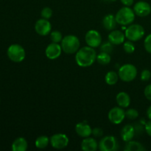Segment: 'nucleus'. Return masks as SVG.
<instances>
[{
	"instance_id": "3",
	"label": "nucleus",
	"mask_w": 151,
	"mask_h": 151,
	"mask_svg": "<svg viewBox=\"0 0 151 151\" xmlns=\"http://www.w3.org/2000/svg\"><path fill=\"white\" fill-rule=\"evenodd\" d=\"M135 15L134 10L125 6L118 10L115 15V18L117 24L122 26H126L131 24L134 22Z\"/></svg>"
},
{
	"instance_id": "16",
	"label": "nucleus",
	"mask_w": 151,
	"mask_h": 151,
	"mask_svg": "<svg viewBox=\"0 0 151 151\" xmlns=\"http://www.w3.org/2000/svg\"><path fill=\"white\" fill-rule=\"evenodd\" d=\"M125 35L120 30H112L108 36V39L114 45H120L125 41Z\"/></svg>"
},
{
	"instance_id": "27",
	"label": "nucleus",
	"mask_w": 151,
	"mask_h": 151,
	"mask_svg": "<svg viewBox=\"0 0 151 151\" xmlns=\"http://www.w3.org/2000/svg\"><path fill=\"white\" fill-rule=\"evenodd\" d=\"M139 116L138 111L134 109H129L125 111V117L131 120H134Z\"/></svg>"
},
{
	"instance_id": "21",
	"label": "nucleus",
	"mask_w": 151,
	"mask_h": 151,
	"mask_svg": "<svg viewBox=\"0 0 151 151\" xmlns=\"http://www.w3.org/2000/svg\"><path fill=\"white\" fill-rule=\"evenodd\" d=\"M124 150L125 151H144L146 149L145 148L142 144H141L139 142L131 140L129 142H127Z\"/></svg>"
},
{
	"instance_id": "8",
	"label": "nucleus",
	"mask_w": 151,
	"mask_h": 151,
	"mask_svg": "<svg viewBox=\"0 0 151 151\" xmlns=\"http://www.w3.org/2000/svg\"><path fill=\"white\" fill-rule=\"evenodd\" d=\"M69 139L64 134H55L50 137V144L55 149L61 150L67 147Z\"/></svg>"
},
{
	"instance_id": "24",
	"label": "nucleus",
	"mask_w": 151,
	"mask_h": 151,
	"mask_svg": "<svg viewBox=\"0 0 151 151\" xmlns=\"http://www.w3.org/2000/svg\"><path fill=\"white\" fill-rule=\"evenodd\" d=\"M96 60L101 65H108L110 63L111 60V57L109 53L100 52L98 55H97Z\"/></svg>"
},
{
	"instance_id": "28",
	"label": "nucleus",
	"mask_w": 151,
	"mask_h": 151,
	"mask_svg": "<svg viewBox=\"0 0 151 151\" xmlns=\"http://www.w3.org/2000/svg\"><path fill=\"white\" fill-rule=\"evenodd\" d=\"M123 49L125 52L128 53V54H131L135 51V46H134L133 41L128 40V41L124 42Z\"/></svg>"
},
{
	"instance_id": "11",
	"label": "nucleus",
	"mask_w": 151,
	"mask_h": 151,
	"mask_svg": "<svg viewBox=\"0 0 151 151\" xmlns=\"http://www.w3.org/2000/svg\"><path fill=\"white\" fill-rule=\"evenodd\" d=\"M35 30L37 34L45 36L52 32V24L48 19H40L35 22Z\"/></svg>"
},
{
	"instance_id": "37",
	"label": "nucleus",
	"mask_w": 151,
	"mask_h": 151,
	"mask_svg": "<svg viewBox=\"0 0 151 151\" xmlns=\"http://www.w3.org/2000/svg\"><path fill=\"white\" fill-rule=\"evenodd\" d=\"M106 1H116V0H106Z\"/></svg>"
},
{
	"instance_id": "7",
	"label": "nucleus",
	"mask_w": 151,
	"mask_h": 151,
	"mask_svg": "<svg viewBox=\"0 0 151 151\" xmlns=\"http://www.w3.org/2000/svg\"><path fill=\"white\" fill-rule=\"evenodd\" d=\"M98 148L101 151H116L119 148V144L116 137L106 136L100 139L98 143Z\"/></svg>"
},
{
	"instance_id": "25",
	"label": "nucleus",
	"mask_w": 151,
	"mask_h": 151,
	"mask_svg": "<svg viewBox=\"0 0 151 151\" xmlns=\"http://www.w3.org/2000/svg\"><path fill=\"white\" fill-rule=\"evenodd\" d=\"M63 35L58 30L52 31L50 32V39L53 43H60L63 39Z\"/></svg>"
},
{
	"instance_id": "6",
	"label": "nucleus",
	"mask_w": 151,
	"mask_h": 151,
	"mask_svg": "<svg viewBox=\"0 0 151 151\" xmlns=\"http://www.w3.org/2000/svg\"><path fill=\"white\" fill-rule=\"evenodd\" d=\"M145 31L144 27L142 25L139 24H130L129 27L125 30V38L129 41H138L141 38H143L145 35Z\"/></svg>"
},
{
	"instance_id": "34",
	"label": "nucleus",
	"mask_w": 151,
	"mask_h": 151,
	"mask_svg": "<svg viewBox=\"0 0 151 151\" xmlns=\"http://www.w3.org/2000/svg\"><path fill=\"white\" fill-rule=\"evenodd\" d=\"M145 130L146 133L147 134V135L151 137V119L150 121L145 123Z\"/></svg>"
},
{
	"instance_id": "18",
	"label": "nucleus",
	"mask_w": 151,
	"mask_h": 151,
	"mask_svg": "<svg viewBox=\"0 0 151 151\" xmlns=\"http://www.w3.org/2000/svg\"><path fill=\"white\" fill-rule=\"evenodd\" d=\"M103 26L106 30L112 31L116 28V18L115 16L113 14H108L104 16L103 19Z\"/></svg>"
},
{
	"instance_id": "14",
	"label": "nucleus",
	"mask_w": 151,
	"mask_h": 151,
	"mask_svg": "<svg viewBox=\"0 0 151 151\" xmlns=\"http://www.w3.org/2000/svg\"><path fill=\"white\" fill-rule=\"evenodd\" d=\"M75 131L79 137L86 138L91 135L92 129L86 122H81L75 125Z\"/></svg>"
},
{
	"instance_id": "12",
	"label": "nucleus",
	"mask_w": 151,
	"mask_h": 151,
	"mask_svg": "<svg viewBox=\"0 0 151 151\" xmlns=\"http://www.w3.org/2000/svg\"><path fill=\"white\" fill-rule=\"evenodd\" d=\"M63 51L61 45H59L58 43H51L47 47L45 50V55L47 58L50 60H55L60 57L61 52Z\"/></svg>"
},
{
	"instance_id": "5",
	"label": "nucleus",
	"mask_w": 151,
	"mask_h": 151,
	"mask_svg": "<svg viewBox=\"0 0 151 151\" xmlns=\"http://www.w3.org/2000/svg\"><path fill=\"white\" fill-rule=\"evenodd\" d=\"M9 59L15 63H20L23 61L26 56L24 49L20 44H14L8 47L7 51Z\"/></svg>"
},
{
	"instance_id": "10",
	"label": "nucleus",
	"mask_w": 151,
	"mask_h": 151,
	"mask_svg": "<svg viewBox=\"0 0 151 151\" xmlns=\"http://www.w3.org/2000/svg\"><path fill=\"white\" fill-rule=\"evenodd\" d=\"M85 41L87 45L92 48L100 47L102 43V36L98 31L91 29L88 31L85 35Z\"/></svg>"
},
{
	"instance_id": "35",
	"label": "nucleus",
	"mask_w": 151,
	"mask_h": 151,
	"mask_svg": "<svg viewBox=\"0 0 151 151\" xmlns=\"http://www.w3.org/2000/svg\"><path fill=\"white\" fill-rule=\"evenodd\" d=\"M120 1L125 6L130 7V6H131L134 4V0H120Z\"/></svg>"
},
{
	"instance_id": "17",
	"label": "nucleus",
	"mask_w": 151,
	"mask_h": 151,
	"mask_svg": "<svg viewBox=\"0 0 151 151\" xmlns=\"http://www.w3.org/2000/svg\"><path fill=\"white\" fill-rule=\"evenodd\" d=\"M81 149L84 151H95L98 149V143L94 139L86 137L81 142Z\"/></svg>"
},
{
	"instance_id": "23",
	"label": "nucleus",
	"mask_w": 151,
	"mask_h": 151,
	"mask_svg": "<svg viewBox=\"0 0 151 151\" xmlns=\"http://www.w3.org/2000/svg\"><path fill=\"white\" fill-rule=\"evenodd\" d=\"M50 142V139L47 136H40L35 139V145L38 149H44L48 146Z\"/></svg>"
},
{
	"instance_id": "20",
	"label": "nucleus",
	"mask_w": 151,
	"mask_h": 151,
	"mask_svg": "<svg viewBox=\"0 0 151 151\" xmlns=\"http://www.w3.org/2000/svg\"><path fill=\"white\" fill-rule=\"evenodd\" d=\"M27 147V141L24 137H18L12 144V150L13 151H25Z\"/></svg>"
},
{
	"instance_id": "31",
	"label": "nucleus",
	"mask_w": 151,
	"mask_h": 151,
	"mask_svg": "<svg viewBox=\"0 0 151 151\" xmlns=\"http://www.w3.org/2000/svg\"><path fill=\"white\" fill-rule=\"evenodd\" d=\"M141 80L142 81H148L151 78V72L148 69H144L141 73Z\"/></svg>"
},
{
	"instance_id": "36",
	"label": "nucleus",
	"mask_w": 151,
	"mask_h": 151,
	"mask_svg": "<svg viewBox=\"0 0 151 151\" xmlns=\"http://www.w3.org/2000/svg\"><path fill=\"white\" fill-rule=\"evenodd\" d=\"M147 116L149 119H151V106H149V108L147 110Z\"/></svg>"
},
{
	"instance_id": "1",
	"label": "nucleus",
	"mask_w": 151,
	"mask_h": 151,
	"mask_svg": "<svg viewBox=\"0 0 151 151\" xmlns=\"http://www.w3.org/2000/svg\"><path fill=\"white\" fill-rule=\"evenodd\" d=\"M97 59V53L94 48L86 46L79 49L75 55V61L81 67H88L91 66Z\"/></svg>"
},
{
	"instance_id": "32",
	"label": "nucleus",
	"mask_w": 151,
	"mask_h": 151,
	"mask_svg": "<svg viewBox=\"0 0 151 151\" xmlns=\"http://www.w3.org/2000/svg\"><path fill=\"white\" fill-rule=\"evenodd\" d=\"M91 134L96 138H100L103 135V131L101 128H94V129H92Z\"/></svg>"
},
{
	"instance_id": "13",
	"label": "nucleus",
	"mask_w": 151,
	"mask_h": 151,
	"mask_svg": "<svg viewBox=\"0 0 151 151\" xmlns=\"http://www.w3.org/2000/svg\"><path fill=\"white\" fill-rule=\"evenodd\" d=\"M134 11L137 16L139 17H145L150 14L151 6L146 1H139L134 6Z\"/></svg>"
},
{
	"instance_id": "29",
	"label": "nucleus",
	"mask_w": 151,
	"mask_h": 151,
	"mask_svg": "<svg viewBox=\"0 0 151 151\" xmlns=\"http://www.w3.org/2000/svg\"><path fill=\"white\" fill-rule=\"evenodd\" d=\"M41 16L43 19H50L52 16V10L49 7H45L42 9L41 12Z\"/></svg>"
},
{
	"instance_id": "2",
	"label": "nucleus",
	"mask_w": 151,
	"mask_h": 151,
	"mask_svg": "<svg viewBox=\"0 0 151 151\" xmlns=\"http://www.w3.org/2000/svg\"><path fill=\"white\" fill-rule=\"evenodd\" d=\"M62 50L66 54H74L76 53L80 49L79 38L74 35H68L63 38L61 41Z\"/></svg>"
},
{
	"instance_id": "22",
	"label": "nucleus",
	"mask_w": 151,
	"mask_h": 151,
	"mask_svg": "<svg viewBox=\"0 0 151 151\" xmlns=\"http://www.w3.org/2000/svg\"><path fill=\"white\" fill-rule=\"evenodd\" d=\"M119 75L114 71H110L108 72L105 77V81L109 86H114L118 82L119 80Z\"/></svg>"
},
{
	"instance_id": "33",
	"label": "nucleus",
	"mask_w": 151,
	"mask_h": 151,
	"mask_svg": "<svg viewBox=\"0 0 151 151\" xmlns=\"http://www.w3.org/2000/svg\"><path fill=\"white\" fill-rule=\"evenodd\" d=\"M145 96L148 100L151 101V84H149L145 87L144 91Z\"/></svg>"
},
{
	"instance_id": "9",
	"label": "nucleus",
	"mask_w": 151,
	"mask_h": 151,
	"mask_svg": "<svg viewBox=\"0 0 151 151\" xmlns=\"http://www.w3.org/2000/svg\"><path fill=\"white\" fill-rule=\"evenodd\" d=\"M108 118L111 123L119 125L122 123L125 118V111L122 107H114L109 111Z\"/></svg>"
},
{
	"instance_id": "4",
	"label": "nucleus",
	"mask_w": 151,
	"mask_h": 151,
	"mask_svg": "<svg viewBox=\"0 0 151 151\" xmlns=\"http://www.w3.org/2000/svg\"><path fill=\"white\" fill-rule=\"evenodd\" d=\"M119 78L124 82H131L137 75V69L134 65L131 63L124 64L118 71Z\"/></svg>"
},
{
	"instance_id": "19",
	"label": "nucleus",
	"mask_w": 151,
	"mask_h": 151,
	"mask_svg": "<svg viewBox=\"0 0 151 151\" xmlns=\"http://www.w3.org/2000/svg\"><path fill=\"white\" fill-rule=\"evenodd\" d=\"M116 101L119 107L125 109V108H128L131 104V97L128 93L125 91H121L116 95Z\"/></svg>"
},
{
	"instance_id": "26",
	"label": "nucleus",
	"mask_w": 151,
	"mask_h": 151,
	"mask_svg": "<svg viewBox=\"0 0 151 151\" xmlns=\"http://www.w3.org/2000/svg\"><path fill=\"white\" fill-rule=\"evenodd\" d=\"M113 45L114 44H112L109 41L103 43L102 44H100V51L111 54L114 50Z\"/></svg>"
},
{
	"instance_id": "15",
	"label": "nucleus",
	"mask_w": 151,
	"mask_h": 151,
	"mask_svg": "<svg viewBox=\"0 0 151 151\" xmlns=\"http://www.w3.org/2000/svg\"><path fill=\"white\" fill-rule=\"evenodd\" d=\"M135 135V128H134V125H131V124H128V125H125L120 131L121 138L125 142L132 140Z\"/></svg>"
},
{
	"instance_id": "30",
	"label": "nucleus",
	"mask_w": 151,
	"mask_h": 151,
	"mask_svg": "<svg viewBox=\"0 0 151 151\" xmlns=\"http://www.w3.org/2000/svg\"><path fill=\"white\" fill-rule=\"evenodd\" d=\"M144 47L146 51L151 54V34H149L145 39Z\"/></svg>"
}]
</instances>
